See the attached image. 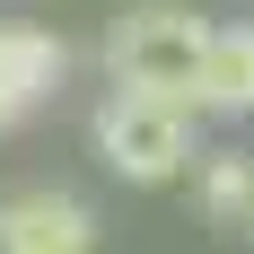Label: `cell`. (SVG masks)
Listing matches in <instances>:
<instances>
[{"mask_svg":"<svg viewBox=\"0 0 254 254\" xmlns=\"http://www.w3.org/2000/svg\"><path fill=\"white\" fill-rule=\"evenodd\" d=\"M18 114H26V97H18V88H9V70H0V131L18 123Z\"/></svg>","mask_w":254,"mask_h":254,"instance_id":"obj_7","label":"cell"},{"mask_svg":"<svg viewBox=\"0 0 254 254\" xmlns=\"http://www.w3.org/2000/svg\"><path fill=\"white\" fill-rule=\"evenodd\" d=\"M210 26L219 18L184 9V0H131L123 18L105 26V70H114V88H149V97H184L193 105Z\"/></svg>","mask_w":254,"mask_h":254,"instance_id":"obj_2","label":"cell"},{"mask_svg":"<svg viewBox=\"0 0 254 254\" xmlns=\"http://www.w3.org/2000/svg\"><path fill=\"white\" fill-rule=\"evenodd\" d=\"M0 254H97V210L70 184H18L0 202Z\"/></svg>","mask_w":254,"mask_h":254,"instance_id":"obj_3","label":"cell"},{"mask_svg":"<svg viewBox=\"0 0 254 254\" xmlns=\"http://www.w3.org/2000/svg\"><path fill=\"white\" fill-rule=\"evenodd\" d=\"M193 114L202 123H246L254 114V26H210L202 79H193Z\"/></svg>","mask_w":254,"mask_h":254,"instance_id":"obj_4","label":"cell"},{"mask_svg":"<svg viewBox=\"0 0 254 254\" xmlns=\"http://www.w3.org/2000/svg\"><path fill=\"white\" fill-rule=\"evenodd\" d=\"M88 140L123 184H176L202 158V114L184 97H149V88H105L88 114Z\"/></svg>","mask_w":254,"mask_h":254,"instance_id":"obj_1","label":"cell"},{"mask_svg":"<svg viewBox=\"0 0 254 254\" xmlns=\"http://www.w3.org/2000/svg\"><path fill=\"white\" fill-rule=\"evenodd\" d=\"M193 202L219 228H254V158L246 149H202L193 158Z\"/></svg>","mask_w":254,"mask_h":254,"instance_id":"obj_6","label":"cell"},{"mask_svg":"<svg viewBox=\"0 0 254 254\" xmlns=\"http://www.w3.org/2000/svg\"><path fill=\"white\" fill-rule=\"evenodd\" d=\"M0 70H9V88H18L26 105H44L53 88H62V70H70V44H62L53 26L9 18V26H0Z\"/></svg>","mask_w":254,"mask_h":254,"instance_id":"obj_5","label":"cell"}]
</instances>
